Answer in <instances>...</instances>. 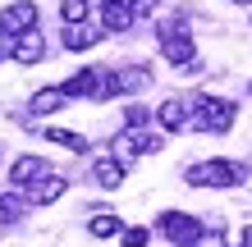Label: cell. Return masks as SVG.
<instances>
[{"label":"cell","instance_id":"obj_8","mask_svg":"<svg viewBox=\"0 0 252 247\" xmlns=\"http://www.w3.org/2000/svg\"><path fill=\"white\" fill-rule=\"evenodd\" d=\"M9 55H14V64H41V55H46V37H41V27H32V32H23V37H14L9 41Z\"/></svg>","mask_w":252,"mask_h":247},{"label":"cell","instance_id":"obj_10","mask_svg":"<svg viewBox=\"0 0 252 247\" xmlns=\"http://www.w3.org/2000/svg\"><path fill=\"white\" fill-rule=\"evenodd\" d=\"M101 78H106V74H96V69H78V74H73L69 82H60V87H64L69 101H78V96H92L96 101L101 96Z\"/></svg>","mask_w":252,"mask_h":247},{"label":"cell","instance_id":"obj_1","mask_svg":"<svg viewBox=\"0 0 252 247\" xmlns=\"http://www.w3.org/2000/svg\"><path fill=\"white\" fill-rule=\"evenodd\" d=\"M239 119V106L229 96H192V128L197 133H229Z\"/></svg>","mask_w":252,"mask_h":247},{"label":"cell","instance_id":"obj_18","mask_svg":"<svg viewBox=\"0 0 252 247\" xmlns=\"http://www.w3.org/2000/svg\"><path fill=\"white\" fill-rule=\"evenodd\" d=\"M87 9H92V0H60V19H64L69 27L87 23Z\"/></svg>","mask_w":252,"mask_h":247},{"label":"cell","instance_id":"obj_12","mask_svg":"<svg viewBox=\"0 0 252 247\" xmlns=\"http://www.w3.org/2000/svg\"><path fill=\"white\" fill-rule=\"evenodd\" d=\"M96 215L87 220V234L92 238H115V234H124V224H120V215H115L110 206H92Z\"/></svg>","mask_w":252,"mask_h":247},{"label":"cell","instance_id":"obj_19","mask_svg":"<svg viewBox=\"0 0 252 247\" xmlns=\"http://www.w3.org/2000/svg\"><path fill=\"white\" fill-rule=\"evenodd\" d=\"M128 142H133V151H138V156H152V151L165 147V137H160V133H147V128H142V133H128Z\"/></svg>","mask_w":252,"mask_h":247},{"label":"cell","instance_id":"obj_13","mask_svg":"<svg viewBox=\"0 0 252 247\" xmlns=\"http://www.w3.org/2000/svg\"><path fill=\"white\" fill-rule=\"evenodd\" d=\"M110 78H115V92H142V87L152 82V74H147L142 64H120Z\"/></svg>","mask_w":252,"mask_h":247},{"label":"cell","instance_id":"obj_21","mask_svg":"<svg viewBox=\"0 0 252 247\" xmlns=\"http://www.w3.org/2000/svg\"><path fill=\"white\" fill-rule=\"evenodd\" d=\"M147 238H152V234H147L142 224H133V229H124V234H120V243H124V247H147Z\"/></svg>","mask_w":252,"mask_h":247},{"label":"cell","instance_id":"obj_11","mask_svg":"<svg viewBox=\"0 0 252 247\" xmlns=\"http://www.w3.org/2000/svg\"><path fill=\"white\" fill-rule=\"evenodd\" d=\"M64 188H69V179H64V174H51V179H41L37 188H28V201H32V206H51V201H60L64 197Z\"/></svg>","mask_w":252,"mask_h":247},{"label":"cell","instance_id":"obj_17","mask_svg":"<svg viewBox=\"0 0 252 247\" xmlns=\"http://www.w3.org/2000/svg\"><path fill=\"white\" fill-rule=\"evenodd\" d=\"M92 179H96L101 188H120V183H124V165L115 161V156H101V161L92 165Z\"/></svg>","mask_w":252,"mask_h":247},{"label":"cell","instance_id":"obj_16","mask_svg":"<svg viewBox=\"0 0 252 247\" xmlns=\"http://www.w3.org/2000/svg\"><path fill=\"white\" fill-rule=\"evenodd\" d=\"M41 137L55 142V147H64V151H78V156H87V147H92V142H87L83 133H73V128H46Z\"/></svg>","mask_w":252,"mask_h":247},{"label":"cell","instance_id":"obj_22","mask_svg":"<svg viewBox=\"0 0 252 247\" xmlns=\"http://www.w3.org/2000/svg\"><path fill=\"white\" fill-rule=\"evenodd\" d=\"M128 9H133V23H138V19H147V14L160 9V0H128Z\"/></svg>","mask_w":252,"mask_h":247},{"label":"cell","instance_id":"obj_5","mask_svg":"<svg viewBox=\"0 0 252 247\" xmlns=\"http://www.w3.org/2000/svg\"><path fill=\"white\" fill-rule=\"evenodd\" d=\"M37 27V5L32 0H14V5L0 9V37H23V32H32Z\"/></svg>","mask_w":252,"mask_h":247},{"label":"cell","instance_id":"obj_20","mask_svg":"<svg viewBox=\"0 0 252 247\" xmlns=\"http://www.w3.org/2000/svg\"><path fill=\"white\" fill-rule=\"evenodd\" d=\"M23 206H28V197H19V192H5V197H0V220H19V215H23Z\"/></svg>","mask_w":252,"mask_h":247},{"label":"cell","instance_id":"obj_7","mask_svg":"<svg viewBox=\"0 0 252 247\" xmlns=\"http://www.w3.org/2000/svg\"><path fill=\"white\" fill-rule=\"evenodd\" d=\"M51 161H41V156H19V161L9 165V179H14V188H37L41 179H51Z\"/></svg>","mask_w":252,"mask_h":247},{"label":"cell","instance_id":"obj_15","mask_svg":"<svg viewBox=\"0 0 252 247\" xmlns=\"http://www.w3.org/2000/svg\"><path fill=\"white\" fill-rule=\"evenodd\" d=\"M106 37L101 27H92V23H78V27H64V51H92L96 41Z\"/></svg>","mask_w":252,"mask_h":247},{"label":"cell","instance_id":"obj_23","mask_svg":"<svg viewBox=\"0 0 252 247\" xmlns=\"http://www.w3.org/2000/svg\"><path fill=\"white\" fill-rule=\"evenodd\" d=\"M124 124L142 133V124H147V110H142V106H124Z\"/></svg>","mask_w":252,"mask_h":247},{"label":"cell","instance_id":"obj_6","mask_svg":"<svg viewBox=\"0 0 252 247\" xmlns=\"http://www.w3.org/2000/svg\"><path fill=\"white\" fill-rule=\"evenodd\" d=\"M156 124L165 128V133H179L184 124H192V96H170L156 106Z\"/></svg>","mask_w":252,"mask_h":247},{"label":"cell","instance_id":"obj_4","mask_svg":"<svg viewBox=\"0 0 252 247\" xmlns=\"http://www.w3.org/2000/svg\"><path fill=\"white\" fill-rule=\"evenodd\" d=\"M156 229L174 247H197V238H202V220H197V215H188V211H160L156 215Z\"/></svg>","mask_w":252,"mask_h":247},{"label":"cell","instance_id":"obj_24","mask_svg":"<svg viewBox=\"0 0 252 247\" xmlns=\"http://www.w3.org/2000/svg\"><path fill=\"white\" fill-rule=\"evenodd\" d=\"M133 156H138V151H133V142H128V137H115V161H120V165H128Z\"/></svg>","mask_w":252,"mask_h":247},{"label":"cell","instance_id":"obj_26","mask_svg":"<svg viewBox=\"0 0 252 247\" xmlns=\"http://www.w3.org/2000/svg\"><path fill=\"white\" fill-rule=\"evenodd\" d=\"M243 247H252V224H248V229H243Z\"/></svg>","mask_w":252,"mask_h":247},{"label":"cell","instance_id":"obj_9","mask_svg":"<svg viewBox=\"0 0 252 247\" xmlns=\"http://www.w3.org/2000/svg\"><path fill=\"white\" fill-rule=\"evenodd\" d=\"M101 32H128L133 27V9L128 0H101Z\"/></svg>","mask_w":252,"mask_h":247},{"label":"cell","instance_id":"obj_27","mask_svg":"<svg viewBox=\"0 0 252 247\" xmlns=\"http://www.w3.org/2000/svg\"><path fill=\"white\" fill-rule=\"evenodd\" d=\"M234 5H252V0H234Z\"/></svg>","mask_w":252,"mask_h":247},{"label":"cell","instance_id":"obj_14","mask_svg":"<svg viewBox=\"0 0 252 247\" xmlns=\"http://www.w3.org/2000/svg\"><path fill=\"white\" fill-rule=\"evenodd\" d=\"M64 106H69L64 87H41V92L28 101V110H32V114H55V110H64Z\"/></svg>","mask_w":252,"mask_h":247},{"label":"cell","instance_id":"obj_28","mask_svg":"<svg viewBox=\"0 0 252 247\" xmlns=\"http://www.w3.org/2000/svg\"><path fill=\"white\" fill-rule=\"evenodd\" d=\"M248 96H252V82H248Z\"/></svg>","mask_w":252,"mask_h":247},{"label":"cell","instance_id":"obj_25","mask_svg":"<svg viewBox=\"0 0 252 247\" xmlns=\"http://www.w3.org/2000/svg\"><path fill=\"white\" fill-rule=\"evenodd\" d=\"M197 247H229V243H225V234H220V229H211V234L197 238Z\"/></svg>","mask_w":252,"mask_h":247},{"label":"cell","instance_id":"obj_2","mask_svg":"<svg viewBox=\"0 0 252 247\" xmlns=\"http://www.w3.org/2000/svg\"><path fill=\"white\" fill-rule=\"evenodd\" d=\"M184 179L192 188H239L248 179V165H239V161H197V165H188Z\"/></svg>","mask_w":252,"mask_h":247},{"label":"cell","instance_id":"obj_3","mask_svg":"<svg viewBox=\"0 0 252 247\" xmlns=\"http://www.w3.org/2000/svg\"><path fill=\"white\" fill-rule=\"evenodd\" d=\"M156 41H160V55H165L174 69H192V64H197V41L188 37V27H184V23H165V27H156Z\"/></svg>","mask_w":252,"mask_h":247}]
</instances>
